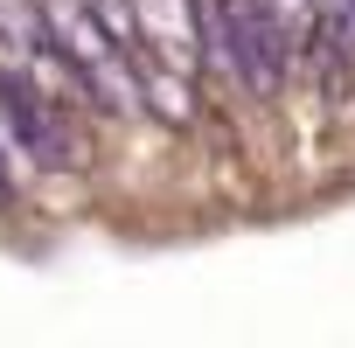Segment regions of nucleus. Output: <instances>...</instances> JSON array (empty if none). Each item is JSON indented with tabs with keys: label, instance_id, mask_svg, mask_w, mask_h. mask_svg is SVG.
<instances>
[{
	"label": "nucleus",
	"instance_id": "obj_1",
	"mask_svg": "<svg viewBox=\"0 0 355 348\" xmlns=\"http://www.w3.org/2000/svg\"><path fill=\"white\" fill-rule=\"evenodd\" d=\"M286 56H293V35H286V21H279L272 0H223V63L258 98H279Z\"/></svg>",
	"mask_w": 355,
	"mask_h": 348
},
{
	"label": "nucleus",
	"instance_id": "obj_2",
	"mask_svg": "<svg viewBox=\"0 0 355 348\" xmlns=\"http://www.w3.org/2000/svg\"><path fill=\"white\" fill-rule=\"evenodd\" d=\"M0 119H8V139L35 167H84V139L70 132L63 105L49 91H35L21 70H0Z\"/></svg>",
	"mask_w": 355,
	"mask_h": 348
},
{
	"label": "nucleus",
	"instance_id": "obj_3",
	"mask_svg": "<svg viewBox=\"0 0 355 348\" xmlns=\"http://www.w3.org/2000/svg\"><path fill=\"white\" fill-rule=\"evenodd\" d=\"M42 49H56L77 77H91L105 91H112V56H125L84 0H42Z\"/></svg>",
	"mask_w": 355,
	"mask_h": 348
},
{
	"label": "nucleus",
	"instance_id": "obj_4",
	"mask_svg": "<svg viewBox=\"0 0 355 348\" xmlns=\"http://www.w3.org/2000/svg\"><path fill=\"white\" fill-rule=\"evenodd\" d=\"M132 77H139L146 105H153L167 125H189V119H196V105H189V84H182V77H167V70H160L146 49H132Z\"/></svg>",
	"mask_w": 355,
	"mask_h": 348
},
{
	"label": "nucleus",
	"instance_id": "obj_5",
	"mask_svg": "<svg viewBox=\"0 0 355 348\" xmlns=\"http://www.w3.org/2000/svg\"><path fill=\"white\" fill-rule=\"evenodd\" d=\"M0 35L21 49H42V8L35 0H0Z\"/></svg>",
	"mask_w": 355,
	"mask_h": 348
},
{
	"label": "nucleus",
	"instance_id": "obj_6",
	"mask_svg": "<svg viewBox=\"0 0 355 348\" xmlns=\"http://www.w3.org/2000/svg\"><path fill=\"white\" fill-rule=\"evenodd\" d=\"M91 15L105 21V35H112V42H119L125 56L139 49V21H132V0H91Z\"/></svg>",
	"mask_w": 355,
	"mask_h": 348
},
{
	"label": "nucleus",
	"instance_id": "obj_7",
	"mask_svg": "<svg viewBox=\"0 0 355 348\" xmlns=\"http://www.w3.org/2000/svg\"><path fill=\"white\" fill-rule=\"evenodd\" d=\"M15 202V174H8V153H0V209Z\"/></svg>",
	"mask_w": 355,
	"mask_h": 348
}]
</instances>
